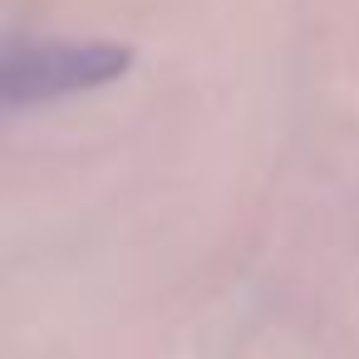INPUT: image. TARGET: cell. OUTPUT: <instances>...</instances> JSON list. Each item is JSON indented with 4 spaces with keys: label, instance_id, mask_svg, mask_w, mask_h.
<instances>
[{
    "label": "cell",
    "instance_id": "1",
    "mask_svg": "<svg viewBox=\"0 0 359 359\" xmlns=\"http://www.w3.org/2000/svg\"><path fill=\"white\" fill-rule=\"evenodd\" d=\"M133 50L114 40H15L0 60V104L11 114L60 104L118 84L133 69Z\"/></svg>",
    "mask_w": 359,
    "mask_h": 359
}]
</instances>
